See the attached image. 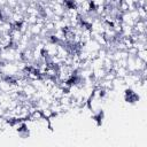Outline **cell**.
<instances>
[{
	"label": "cell",
	"instance_id": "8992f818",
	"mask_svg": "<svg viewBox=\"0 0 147 147\" xmlns=\"http://www.w3.org/2000/svg\"><path fill=\"white\" fill-rule=\"evenodd\" d=\"M129 14H130L131 18H132L134 22H136V21H138V20H140V18H139V15H138V11H137V9H133V10L129 11Z\"/></svg>",
	"mask_w": 147,
	"mask_h": 147
},
{
	"label": "cell",
	"instance_id": "6da1fadb",
	"mask_svg": "<svg viewBox=\"0 0 147 147\" xmlns=\"http://www.w3.org/2000/svg\"><path fill=\"white\" fill-rule=\"evenodd\" d=\"M42 28H44V24L36 23V24L30 25V26H29V30L31 31V33H32L33 36H38V34H40V31H41Z\"/></svg>",
	"mask_w": 147,
	"mask_h": 147
},
{
	"label": "cell",
	"instance_id": "ba28073f",
	"mask_svg": "<svg viewBox=\"0 0 147 147\" xmlns=\"http://www.w3.org/2000/svg\"><path fill=\"white\" fill-rule=\"evenodd\" d=\"M47 1H52V0H47Z\"/></svg>",
	"mask_w": 147,
	"mask_h": 147
},
{
	"label": "cell",
	"instance_id": "52a82bcc",
	"mask_svg": "<svg viewBox=\"0 0 147 147\" xmlns=\"http://www.w3.org/2000/svg\"><path fill=\"white\" fill-rule=\"evenodd\" d=\"M126 51H127V53H129V56H136V55H137V52H138V49H137L134 46L127 48Z\"/></svg>",
	"mask_w": 147,
	"mask_h": 147
},
{
	"label": "cell",
	"instance_id": "3957f363",
	"mask_svg": "<svg viewBox=\"0 0 147 147\" xmlns=\"http://www.w3.org/2000/svg\"><path fill=\"white\" fill-rule=\"evenodd\" d=\"M137 11H138V15H139V18L140 20H146L147 17V13H146V7H137Z\"/></svg>",
	"mask_w": 147,
	"mask_h": 147
},
{
	"label": "cell",
	"instance_id": "7a4b0ae2",
	"mask_svg": "<svg viewBox=\"0 0 147 147\" xmlns=\"http://www.w3.org/2000/svg\"><path fill=\"white\" fill-rule=\"evenodd\" d=\"M115 72H116V77H121V78H124V77L129 74L126 67H118V68L115 70Z\"/></svg>",
	"mask_w": 147,
	"mask_h": 147
},
{
	"label": "cell",
	"instance_id": "5b68a950",
	"mask_svg": "<svg viewBox=\"0 0 147 147\" xmlns=\"http://www.w3.org/2000/svg\"><path fill=\"white\" fill-rule=\"evenodd\" d=\"M41 114H42V117L45 118H49L52 115H53V111L51 110V108H45L41 110Z\"/></svg>",
	"mask_w": 147,
	"mask_h": 147
},
{
	"label": "cell",
	"instance_id": "277c9868",
	"mask_svg": "<svg viewBox=\"0 0 147 147\" xmlns=\"http://www.w3.org/2000/svg\"><path fill=\"white\" fill-rule=\"evenodd\" d=\"M136 56H138L139 59H141L142 61L146 62L147 61V49H140V51H138Z\"/></svg>",
	"mask_w": 147,
	"mask_h": 147
}]
</instances>
